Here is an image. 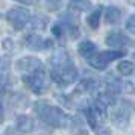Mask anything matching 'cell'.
Returning a JSON list of instances; mask_svg holds the SVG:
<instances>
[{"label":"cell","instance_id":"13","mask_svg":"<svg viewBox=\"0 0 135 135\" xmlns=\"http://www.w3.org/2000/svg\"><path fill=\"white\" fill-rule=\"evenodd\" d=\"M78 52H79L80 56H84L85 59H90L96 52H97V47H96V44L90 41V40H84V41H80L79 46H78Z\"/></svg>","mask_w":135,"mask_h":135},{"label":"cell","instance_id":"19","mask_svg":"<svg viewBox=\"0 0 135 135\" xmlns=\"http://www.w3.org/2000/svg\"><path fill=\"white\" fill-rule=\"evenodd\" d=\"M52 33L55 35L61 43H65V35H67V29L62 23H55L52 26Z\"/></svg>","mask_w":135,"mask_h":135},{"label":"cell","instance_id":"21","mask_svg":"<svg viewBox=\"0 0 135 135\" xmlns=\"http://www.w3.org/2000/svg\"><path fill=\"white\" fill-rule=\"evenodd\" d=\"M5 118V109H3V103H2V99H0V123L3 122Z\"/></svg>","mask_w":135,"mask_h":135},{"label":"cell","instance_id":"4","mask_svg":"<svg viewBox=\"0 0 135 135\" xmlns=\"http://www.w3.org/2000/svg\"><path fill=\"white\" fill-rule=\"evenodd\" d=\"M50 76H52V80L56 82L59 86H67V85H71V84L76 82L78 76H79V71H78V67L74 64H70L67 67L52 70Z\"/></svg>","mask_w":135,"mask_h":135},{"label":"cell","instance_id":"16","mask_svg":"<svg viewBox=\"0 0 135 135\" xmlns=\"http://www.w3.org/2000/svg\"><path fill=\"white\" fill-rule=\"evenodd\" d=\"M47 25V18L44 15H31V20L27 23V29H32V31H43L44 27Z\"/></svg>","mask_w":135,"mask_h":135},{"label":"cell","instance_id":"18","mask_svg":"<svg viewBox=\"0 0 135 135\" xmlns=\"http://www.w3.org/2000/svg\"><path fill=\"white\" fill-rule=\"evenodd\" d=\"M117 71L122 76H131L134 73V62L132 61H120V64L117 65Z\"/></svg>","mask_w":135,"mask_h":135},{"label":"cell","instance_id":"15","mask_svg":"<svg viewBox=\"0 0 135 135\" xmlns=\"http://www.w3.org/2000/svg\"><path fill=\"white\" fill-rule=\"evenodd\" d=\"M102 11H103V6L100 5V6H97L94 11H91V12L88 14L86 23H88V26L91 29H97L99 27V25H100V17H102Z\"/></svg>","mask_w":135,"mask_h":135},{"label":"cell","instance_id":"12","mask_svg":"<svg viewBox=\"0 0 135 135\" xmlns=\"http://www.w3.org/2000/svg\"><path fill=\"white\" fill-rule=\"evenodd\" d=\"M84 114H85V118H86L88 126H90L91 129H97L99 124H100L102 117L96 112V109L93 108V105H86L85 108H84Z\"/></svg>","mask_w":135,"mask_h":135},{"label":"cell","instance_id":"9","mask_svg":"<svg viewBox=\"0 0 135 135\" xmlns=\"http://www.w3.org/2000/svg\"><path fill=\"white\" fill-rule=\"evenodd\" d=\"M25 44L27 49L33 50V52H41V50H47L53 46L52 40H46V38L40 37L37 33H29L25 37Z\"/></svg>","mask_w":135,"mask_h":135},{"label":"cell","instance_id":"7","mask_svg":"<svg viewBox=\"0 0 135 135\" xmlns=\"http://www.w3.org/2000/svg\"><path fill=\"white\" fill-rule=\"evenodd\" d=\"M15 70L23 73V76H26V74H32V73L40 71V70H44V67H43V62L38 58L26 56V58H21V59H18L15 62Z\"/></svg>","mask_w":135,"mask_h":135},{"label":"cell","instance_id":"5","mask_svg":"<svg viewBox=\"0 0 135 135\" xmlns=\"http://www.w3.org/2000/svg\"><path fill=\"white\" fill-rule=\"evenodd\" d=\"M126 52H117V50H103V52H96L94 55L88 59V64L96 70H105L109 65L111 61H115L118 58H123Z\"/></svg>","mask_w":135,"mask_h":135},{"label":"cell","instance_id":"17","mask_svg":"<svg viewBox=\"0 0 135 135\" xmlns=\"http://www.w3.org/2000/svg\"><path fill=\"white\" fill-rule=\"evenodd\" d=\"M90 8H91V2H88V0H78V2H70L68 3L70 12H85Z\"/></svg>","mask_w":135,"mask_h":135},{"label":"cell","instance_id":"2","mask_svg":"<svg viewBox=\"0 0 135 135\" xmlns=\"http://www.w3.org/2000/svg\"><path fill=\"white\" fill-rule=\"evenodd\" d=\"M131 114H132V103L126 99L124 100H117V103L112 108V114H111L112 123L117 128L124 129L129 124Z\"/></svg>","mask_w":135,"mask_h":135},{"label":"cell","instance_id":"1","mask_svg":"<svg viewBox=\"0 0 135 135\" xmlns=\"http://www.w3.org/2000/svg\"><path fill=\"white\" fill-rule=\"evenodd\" d=\"M33 112L37 114V117L41 122L52 128H67L71 123L70 115L67 112H64V109H61L59 106L47 103V102H37L33 105Z\"/></svg>","mask_w":135,"mask_h":135},{"label":"cell","instance_id":"22","mask_svg":"<svg viewBox=\"0 0 135 135\" xmlns=\"http://www.w3.org/2000/svg\"><path fill=\"white\" fill-rule=\"evenodd\" d=\"M0 65H2V62H0Z\"/></svg>","mask_w":135,"mask_h":135},{"label":"cell","instance_id":"3","mask_svg":"<svg viewBox=\"0 0 135 135\" xmlns=\"http://www.w3.org/2000/svg\"><path fill=\"white\" fill-rule=\"evenodd\" d=\"M21 79H23V84L33 94H38V96L44 94L47 91V88H49V82H47V76H46L44 70H40V71L32 73V74H26Z\"/></svg>","mask_w":135,"mask_h":135},{"label":"cell","instance_id":"8","mask_svg":"<svg viewBox=\"0 0 135 135\" xmlns=\"http://www.w3.org/2000/svg\"><path fill=\"white\" fill-rule=\"evenodd\" d=\"M105 43L111 50H117V52H124V49L132 44L131 40L128 37H124L123 33H120V32H109L106 35Z\"/></svg>","mask_w":135,"mask_h":135},{"label":"cell","instance_id":"11","mask_svg":"<svg viewBox=\"0 0 135 135\" xmlns=\"http://www.w3.org/2000/svg\"><path fill=\"white\" fill-rule=\"evenodd\" d=\"M15 126L21 134H31L35 128V122L29 115H18L15 120Z\"/></svg>","mask_w":135,"mask_h":135},{"label":"cell","instance_id":"6","mask_svg":"<svg viewBox=\"0 0 135 135\" xmlns=\"http://www.w3.org/2000/svg\"><path fill=\"white\" fill-rule=\"evenodd\" d=\"M6 18L15 31H23V29H26V26H27L29 20H31V14H29V11L26 8L15 6L8 11Z\"/></svg>","mask_w":135,"mask_h":135},{"label":"cell","instance_id":"10","mask_svg":"<svg viewBox=\"0 0 135 135\" xmlns=\"http://www.w3.org/2000/svg\"><path fill=\"white\" fill-rule=\"evenodd\" d=\"M70 64H73L71 59H70V55L65 49H58L50 56V67L52 70H58V68H62V67H67Z\"/></svg>","mask_w":135,"mask_h":135},{"label":"cell","instance_id":"14","mask_svg":"<svg viewBox=\"0 0 135 135\" xmlns=\"http://www.w3.org/2000/svg\"><path fill=\"white\" fill-rule=\"evenodd\" d=\"M122 18V11H120V8L114 6V5H111L105 9V21L108 23V25H117L118 21Z\"/></svg>","mask_w":135,"mask_h":135},{"label":"cell","instance_id":"20","mask_svg":"<svg viewBox=\"0 0 135 135\" xmlns=\"http://www.w3.org/2000/svg\"><path fill=\"white\" fill-rule=\"evenodd\" d=\"M134 20H135V17L134 15H131L128 18V21H126V29H128L131 33H134L135 32V27H134Z\"/></svg>","mask_w":135,"mask_h":135}]
</instances>
